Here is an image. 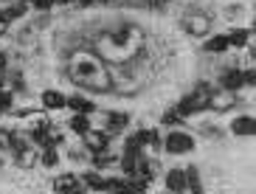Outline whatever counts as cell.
<instances>
[{
  "label": "cell",
  "instance_id": "6da1fadb",
  "mask_svg": "<svg viewBox=\"0 0 256 194\" xmlns=\"http://www.w3.org/2000/svg\"><path fill=\"white\" fill-rule=\"evenodd\" d=\"M206 104H208V84H200V88H197L194 93H192V96L183 98V102H180L178 112H180V116H192V112L203 110Z\"/></svg>",
  "mask_w": 256,
  "mask_h": 194
},
{
  "label": "cell",
  "instance_id": "7a4b0ae2",
  "mask_svg": "<svg viewBox=\"0 0 256 194\" xmlns=\"http://www.w3.org/2000/svg\"><path fill=\"white\" fill-rule=\"evenodd\" d=\"M192 146H194V141H192V135H186V132H172L169 138H166V150L172 152V155L188 152Z\"/></svg>",
  "mask_w": 256,
  "mask_h": 194
},
{
  "label": "cell",
  "instance_id": "3957f363",
  "mask_svg": "<svg viewBox=\"0 0 256 194\" xmlns=\"http://www.w3.org/2000/svg\"><path fill=\"white\" fill-rule=\"evenodd\" d=\"M84 144H88L93 152H104L107 146H110V138H107L104 132H90V130H88V132H84Z\"/></svg>",
  "mask_w": 256,
  "mask_h": 194
},
{
  "label": "cell",
  "instance_id": "277c9868",
  "mask_svg": "<svg viewBox=\"0 0 256 194\" xmlns=\"http://www.w3.org/2000/svg\"><path fill=\"white\" fill-rule=\"evenodd\" d=\"M166 186H169V192H186V172L172 169L166 174Z\"/></svg>",
  "mask_w": 256,
  "mask_h": 194
},
{
  "label": "cell",
  "instance_id": "5b68a950",
  "mask_svg": "<svg viewBox=\"0 0 256 194\" xmlns=\"http://www.w3.org/2000/svg\"><path fill=\"white\" fill-rule=\"evenodd\" d=\"M141 164H144L141 150H127V155H124V160H121V166H124V172H127V174H132Z\"/></svg>",
  "mask_w": 256,
  "mask_h": 194
},
{
  "label": "cell",
  "instance_id": "8992f818",
  "mask_svg": "<svg viewBox=\"0 0 256 194\" xmlns=\"http://www.w3.org/2000/svg\"><path fill=\"white\" fill-rule=\"evenodd\" d=\"M42 104L51 107V110H56V107L68 104V98L62 96V93H56V90H48V93H42Z\"/></svg>",
  "mask_w": 256,
  "mask_h": 194
},
{
  "label": "cell",
  "instance_id": "52a82bcc",
  "mask_svg": "<svg viewBox=\"0 0 256 194\" xmlns=\"http://www.w3.org/2000/svg\"><path fill=\"white\" fill-rule=\"evenodd\" d=\"M242 84H245V79H242L240 70H228V74H222V88L226 90H236V88H242Z\"/></svg>",
  "mask_w": 256,
  "mask_h": 194
},
{
  "label": "cell",
  "instance_id": "ba28073f",
  "mask_svg": "<svg viewBox=\"0 0 256 194\" xmlns=\"http://www.w3.org/2000/svg\"><path fill=\"white\" fill-rule=\"evenodd\" d=\"M231 130L236 135H254L256 132V124H254V118H236L231 124Z\"/></svg>",
  "mask_w": 256,
  "mask_h": 194
},
{
  "label": "cell",
  "instance_id": "9c48e42d",
  "mask_svg": "<svg viewBox=\"0 0 256 194\" xmlns=\"http://www.w3.org/2000/svg\"><path fill=\"white\" fill-rule=\"evenodd\" d=\"M76 178L74 174H62L60 180H56V183H54V192H76Z\"/></svg>",
  "mask_w": 256,
  "mask_h": 194
},
{
  "label": "cell",
  "instance_id": "30bf717a",
  "mask_svg": "<svg viewBox=\"0 0 256 194\" xmlns=\"http://www.w3.org/2000/svg\"><path fill=\"white\" fill-rule=\"evenodd\" d=\"M186 28L192 31V34H203V31L208 28V17H188Z\"/></svg>",
  "mask_w": 256,
  "mask_h": 194
},
{
  "label": "cell",
  "instance_id": "8fae6325",
  "mask_svg": "<svg viewBox=\"0 0 256 194\" xmlns=\"http://www.w3.org/2000/svg\"><path fill=\"white\" fill-rule=\"evenodd\" d=\"M107 127H110V132L124 130V127H127V116H124V112H113V116H110V121H107Z\"/></svg>",
  "mask_w": 256,
  "mask_h": 194
},
{
  "label": "cell",
  "instance_id": "7c38bea8",
  "mask_svg": "<svg viewBox=\"0 0 256 194\" xmlns=\"http://www.w3.org/2000/svg\"><path fill=\"white\" fill-rule=\"evenodd\" d=\"M68 107H70V110H76V112H90L93 110V102L76 96V98H70V102H68Z\"/></svg>",
  "mask_w": 256,
  "mask_h": 194
},
{
  "label": "cell",
  "instance_id": "4fadbf2b",
  "mask_svg": "<svg viewBox=\"0 0 256 194\" xmlns=\"http://www.w3.org/2000/svg\"><path fill=\"white\" fill-rule=\"evenodd\" d=\"M70 130H74V132H79V135H84L88 130H90V121H88V116H76V118L70 121Z\"/></svg>",
  "mask_w": 256,
  "mask_h": 194
},
{
  "label": "cell",
  "instance_id": "5bb4252c",
  "mask_svg": "<svg viewBox=\"0 0 256 194\" xmlns=\"http://www.w3.org/2000/svg\"><path fill=\"white\" fill-rule=\"evenodd\" d=\"M226 48H228V37H214V40H208V42H206V51H211V54L226 51Z\"/></svg>",
  "mask_w": 256,
  "mask_h": 194
},
{
  "label": "cell",
  "instance_id": "9a60e30c",
  "mask_svg": "<svg viewBox=\"0 0 256 194\" xmlns=\"http://www.w3.org/2000/svg\"><path fill=\"white\" fill-rule=\"evenodd\" d=\"M34 141H37V144H46V146H54V144H56V138H51L46 127H37V130H34Z\"/></svg>",
  "mask_w": 256,
  "mask_h": 194
},
{
  "label": "cell",
  "instance_id": "2e32d148",
  "mask_svg": "<svg viewBox=\"0 0 256 194\" xmlns=\"http://www.w3.org/2000/svg\"><path fill=\"white\" fill-rule=\"evenodd\" d=\"M84 183H88L90 188H107V180H102L98 174H90V172L84 174Z\"/></svg>",
  "mask_w": 256,
  "mask_h": 194
},
{
  "label": "cell",
  "instance_id": "e0dca14e",
  "mask_svg": "<svg viewBox=\"0 0 256 194\" xmlns=\"http://www.w3.org/2000/svg\"><path fill=\"white\" fill-rule=\"evenodd\" d=\"M208 102H211V98H208ZM211 104H214V107H220V110H222V107H231V104H234V96H231V90H228L226 96H217L214 102H211Z\"/></svg>",
  "mask_w": 256,
  "mask_h": 194
},
{
  "label": "cell",
  "instance_id": "ac0fdd59",
  "mask_svg": "<svg viewBox=\"0 0 256 194\" xmlns=\"http://www.w3.org/2000/svg\"><path fill=\"white\" fill-rule=\"evenodd\" d=\"M248 42V31H234L228 37V45H245Z\"/></svg>",
  "mask_w": 256,
  "mask_h": 194
},
{
  "label": "cell",
  "instance_id": "d6986e66",
  "mask_svg": "<svg viewBox=\"0 0 256 194\" xmlns=\"http://www.w3.org/2000/svg\"><path fill=\"white\" fill-rule=\"evenodd\" d=\"M42 164H46V166H54V164H56V152H54V146H48V150H46V155H42Z\"/></svg>",
  "mask_w": 256,
  "mask_h": 194
},
{
  "label": "cell",
  "instance_id": "ffe728a7",
  "mask_svg": "<svg viewBox=\"0 0 256 194\" xmlns=\"http://www.w3.org/2000/svg\"><path fill=\"white\" fill-rule=\"evenodd\" d=\"M8 104H12V96H8L6 90H0V110H6Z\"/></svg>",
  "mask_w": 256,
  "mask_h": 194
},
{
  "label": "cell",
  "instance_id": "44dd1931",
  "mask_svg": "<svg viewBox=\"0 0 256 194\" xmlns=\"http://www.w3.org/2000/svg\"><path fill=\"white\" fill-rule=\"evenodd\" d=\"M8 144H12V141H8V132H6V130H0V146H8Z\"/></svg>",
  "mask_w": 256,
  "mask_h": 194
},
{
  "label": "cell",
  "instance_id": "7402d4cb",
  "mask_svg": "<svg viewBox=\"0 0 256 194\" xmlns=\"http://www.w3.org/2000/svg\"><path fill=\"white\" fill-rule=\"evenodd\" d=\"M164 121H166V124H174V121H178V112H166Z\"/></svg>",
  "mask_w": 256,
  "mask_h": 194
},
{
  "label": "cell",
  "instance_id": "603a6c76",
  "mask_svg": "<svg viewBox=\"0 0 256 194\" xmlns=\"http://www.w3.org/2000/svg\"><path fill=\"white\" fill-rule=\"evenodd\" d=\"M51 3H54V0H34V6H37V8H48Z\"/></svg>",
  "mask_w": 256,
  "mask_h": 194
},
{
  "label": "cell",
  "instance_id": "cb8c5ba5",
  "mask_svg": "<svg viewBox=\"0 0 256 194\" xmlns=\"http://www.w3.org/2000/svg\"><path fill=\"white\" fill-rule=\"evenodd\" d=\"M3 68H6V56H3V54H0V70H3Z\"/></svg>",
  "mask_w": 256,
  "mask_h": 194
},
{
  "label": "cell",
  "instance_id": "d4e9b609",
  "mask_svg": "<svg viewBox=\"0 0 256 194\" xmlns=\"http://www.w3.org/2000/svg\"><path fill=\"white\" fill-rule=\"evenodd\" d=\"M158 3H169V0H158Z\"/></svg>",
  "mask_w": 256,
  "mask_h": 194
},
{
  "label": "cell",
  "instance_id": "484cf974",
  "mask_svg": "<svg viewBox=\"0 0 256 194\" xmlns=\"http://www.w3.org/2000/svg\"><path fill=\"white\" fill-rule=\"evenodd\" d=\"M104 3H110V0H104Z\"/></svg>",
  "mask_w": 256,
  "mask_h": 194
}]
</instances>
